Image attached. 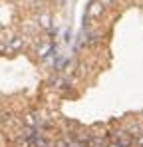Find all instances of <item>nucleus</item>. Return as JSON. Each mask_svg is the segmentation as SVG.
Here are the masks:
<instances>
[{
  "label": "nucleus",
  "mask_w": 143,
  "mask_h": 147,
  "mask_svg": "<svg viewBox=\"0 0 143 147\" xmlns=\"http://www.w3.org/2000/svg\"><path fill=\"white\" fill-rule=\"evenodd\" d=\"M101 12H103V4L97 0V2H92V6H90V10H88V18L92 20V18H99L101 16Z\"/></svg>",
  "instance_id": "2"
},
{
  "label": "nucleus",
  "mask_w": 143,
  "mask_h": 147,
  "mask_svg": "<svg viewBox=\"0 0 143 147\" xmlns=\"http://www.w3.org/2000/svg\"><path fill=\"white\" fill-rule=\"evenodd\" d=\"M109 139L115 141V143H119V145H123V147L133 145V135H131L127 129H115V131H111V133H109Z\"/></svg>",
  "instance_id": "1"
},
{
  "label": "nucleus",
  "mask_w": 143,
  "mask_h": 147,
  "mask_svg": "<svg viewBox=\"0 0 143 147\" xmlns=\"http://www.w3.org/2000/svg\"><path fill=\"white\" fill-rule=\"evenodd\" d=\"M24 123H26V127H40V117L36 113H28L24 117Z\"/></svg>",
  "instance_id": "3"
},
{
  "label": "nucleus",
  "mask_w": 143,
  "mask_h": 147,
  "mask_svg": "<svg viewBox=\"0 0 143 147\" xmlns=\"http://www.w3.org/2000/svg\"><path fill=\"white\" fill-rule=\"evenodd\" d=\"M99 2H101V4H103V6H109V4H113V2H115V0H99Z\"/></svg>",
  "instance_id": "4"
}]
</instances>
